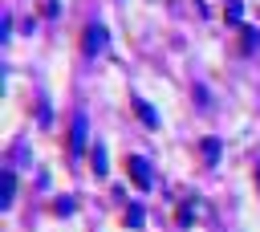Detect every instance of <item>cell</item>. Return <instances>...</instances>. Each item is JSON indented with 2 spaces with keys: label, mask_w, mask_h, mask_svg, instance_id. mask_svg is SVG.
I'll return each instance as SVG.
<instances>
[{
  "label": "cell",
  "mask_w": 260,
  "mask_h": 232,
  "mask_svg": "<svg viewBox=\"0 0 260 232\" xmlns=\"http://www.w3.org/2000/svg\"><path fill=\"white\" fill-rule=\"evenodd\" d=\"M106 41H110V37H106V28H102V24H89V28H85V37H81V49L93 57V53H102V49H106Z\"/></svg>",
  "instance_id": "cell-2"
},
{
  "label": "cell",
  "mask_w": 260,
  "mask_h": 232,
  "mask_svg": "<svg viewBox=\"0 0 260 232\" xmlns=\"http://www.w3.org/2000/svg\"><path fill=\"white\" fill-rule=\"evenodd\" d=\"M256 179H260V163H256Z\"/></svg>",
  "instance_id": "cell-12"
},
{
  "label": "cell",
  "mask_w": 260,
  "mask_h": 232,
  "mask_svg": "<svg viewBox=\"0 0 260 232\" xmlns=\"http://www.w3.org/2000/svg\"><path fill=\"white\" fill-rule=\"evenodd\" d=\"M12 195H16V175H12V171H4V175H0V204L8 208V204H12Z\"/></svg>",
  "instance_id": "cell-5"
},
{
  "label": "cell",
  "mask_w": 260,
  "mask_h": 232,
  "mask_svg": "<svg viewBox=\"0 0 260 232\" xmlns=\"http://www.w3.org/2000/svg\"><path fill=\"white\" fill-rule=\"evenodd\" d=\"M126 224H130V228H142V208H138V204L126 212Z\"/></svg>",
  "instance_id": "cell-8"
},
{
  "label": "cell",
  "mask_w": 260,
  "mask_h": 232,
  "mask_svg": "<svg viewBox=\"0 0 260 232\" xmlns=\"http://www.w3.org/2000/svg\"><path fill=\"white\" fill-rule=\"evenodd\" d=\"M199 151H203V163H215L219 159V138H203Z\"/></svg>",
  "instance_id": "cell-6"
},
{
  "label": "cell",
  "mask_w": 260,
  "mask_h": 232,
  "mask_svg": "<svg viewBox=\"0 0 260 232\" xmlns=\"http://www.w3.org/2000/svg\"><path fill=\"white\" fill-rule=\"evenodd\" d=\"M81 147H85V118H81V114H73V130H69V151H73V155H81Z\"/></svg>",
  "instance_id": "cell-4"
},
{
  "label": "cell",
  "mask_w": 260,
  "mask_h": 232,
  "mask_svg": "<svg viewBox=\"0 0 260 232\" xmlns=\"http://www.w3.org/2000/svg\"><path fill=\"white\" fill-rule=\"evenodd\" d=\"M126 171H130V179H134V187H154V171H150V163L142 159V155H130L126 159Z\"/></svg>",
  "instance_id": "cell-1"
},
{
  "label": "cell",
  "mask_w": 260,
  "mask_h": 232,
  "mask_svg": "<svg viewBox=\"0 0 260 232\" xmlns=\"http://www.w3.org/2000/svg\"><path fill=\"white\" fill-rule=\"evenodd\" d=\"M223 16H228V24H236V20H240V4H236V0H232V4H228V12H223Z\"/></svg>",
  "instance_id": "cell-10"
},
{
  "label": "cell",
  "mask_w": 260,
  "mask_h": 232,
  "mask_svg": "<svg viewBox=\"0 0 260 232\" xmlns=\"http://www.w3.org/2000/svg\"><path fill=\"white\" fill-rule=\"evenodd\" d=\"M130 106H134V114H138V122H142V126H158V110H154L146 98H138V94H134V98H130Z\"/></svg>",
  "instance_id": "cell-3"
},
{
  "label": "cell",
  "mask_w": 260,
  "mask_h": 232,
  "mask_svg": "<svg viewBox=\"0 0 260 232\" xmlns=\"http://www.w3.org/2000/svg\"><path fill=\"white\" fill-rule=\"evenodd\" d=\"M53 212H61V216H65V212H73V199H65V195H61V199L53 204Z\"/></svg>",
  "instance_id": "cell-11"
},
{
  "label": "cell",
  "mask_w": 260,
  "mask_h": 232,
  "mask_svg": "<svg viewBox=\"0 0 260 232\" xmlns=\"http://www.w3.org/2000/svg\"><path fill=\"white\" fill-rule=\"evenodd\" d=\"M195 204H179V212H175V224H195Z\"/></svg>",
  "instance_id": "cell-7"
},
{
  "label": "cell",
  "mask_w": 260,
  "mask_h": 232,
  "mask_svg": "<svg viewBox=\"0 0 260 232\" xmlns=\"http://www.w3.org/2000/svg\"><path fill=\"white\" fill-rule=\"evenodd\" d=\"M93 171L106 175V155H102V147H93Z\"/></svg>",
  "instance_id": "cell-9"
}]
</instances>
